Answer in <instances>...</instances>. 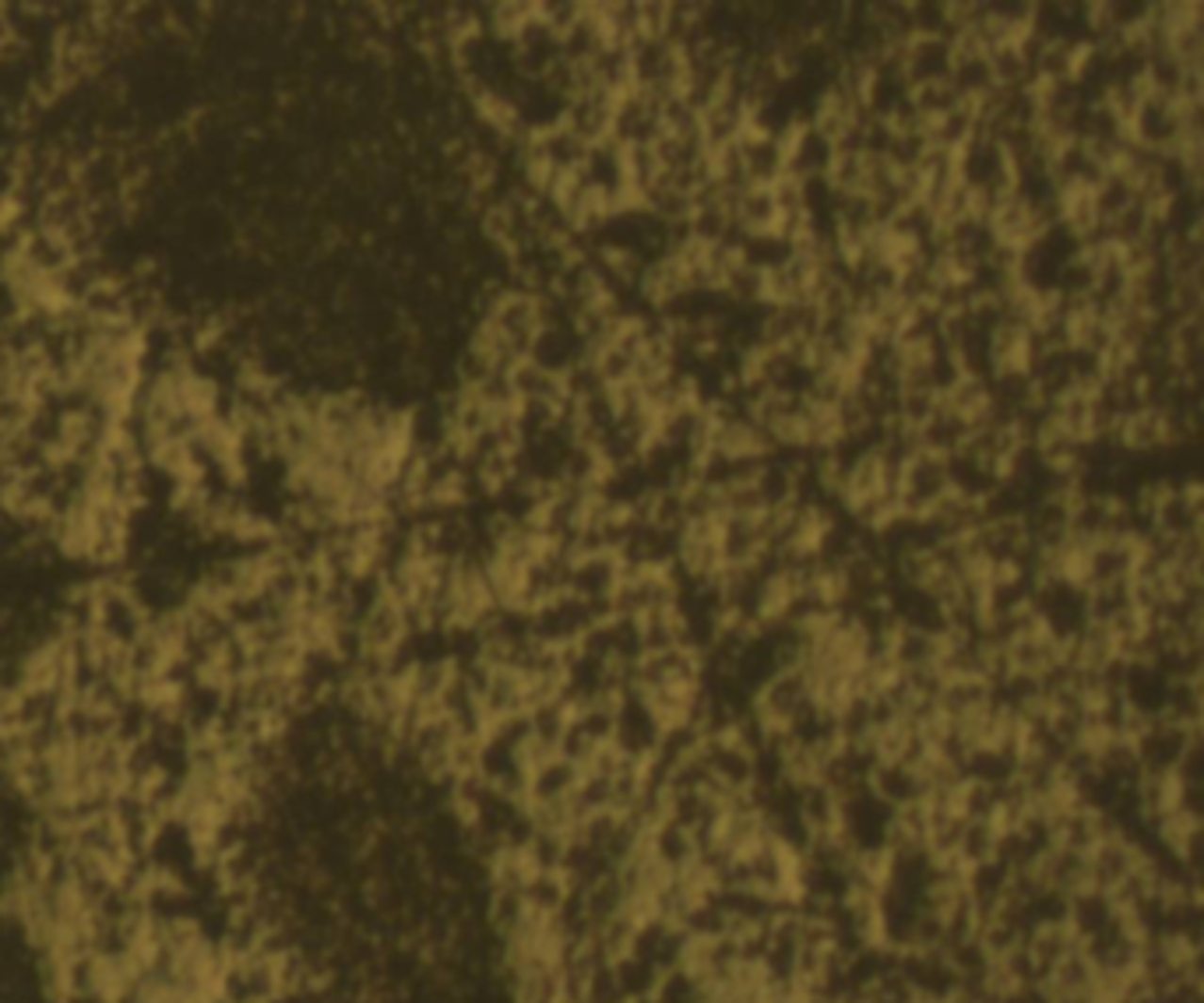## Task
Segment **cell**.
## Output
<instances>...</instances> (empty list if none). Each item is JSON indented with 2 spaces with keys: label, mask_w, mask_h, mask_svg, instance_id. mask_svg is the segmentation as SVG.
Instances as JSON below:
<instances>
[{
  "label": "cell",
  "mask_w": 1204,
  "mask_h": 1003,
  "mask_svg": "<svg viewBox=\"0 0 1204 1003\" xmlns=\"http://www.w3.org/2000/svg\"><path fill=\"white\" fill-rule=\"evenodd\" d=\"M620 577L624 567L613 553H595V557H581L571 567V595L585 602H613V591L620 589Z\"/></svg>",
  "instance_id": "1"
}]
</instances>
